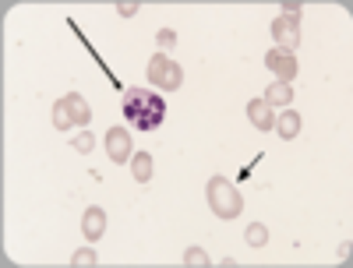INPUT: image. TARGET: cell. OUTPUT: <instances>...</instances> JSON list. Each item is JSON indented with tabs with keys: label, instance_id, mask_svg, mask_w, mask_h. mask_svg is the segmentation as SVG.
I'll use <instances>...</instances> for the list:
<instances>
[{
	"label": "cell",
	"instance_id": "1",
	"mask_svg": "<svg viewBox=\"0 0 353 268\" xmlns=\"http://www.w3.org/2000/svg\"><path fill=\"white\" fill-rule=\"evenodd\" d=\"M121 110L134 131H156L166 121V99L159 92H149V88H128Z\"/></svg>",
	"mask_w": 353,
	"mask_h": 268
},
{
	"label": "cell",
	"instance_id": "2",
	"mask_svg": "<svg viewBox=\"0 0 353 268\" xmlns=\"http://www.w3.org/2000/svg\"><path fill=\"white\" fill-rule=\"evenodd\" d=\"M209 208L219 219H237L241 208H244V198H241L237 187L226 181V176H212V181H209Z\"/></svg>",
	"mask_w": 353,
	"mask_h": 268
},
{
	"label": "cell",
	"instance_id": "3",
	"mask_svg": "<svg viewBox=\"0 0 353 268\" xmlns=\"http://www.w3.org/2000/svg\"><path fill=\"white\" fill-rule=\"evenodd\" d=\"M88 121H92V110H88V103H85L78 92L64 96L61 103L53 106V124L61 127V131H68V127H85Z\"/></svg>",
	"mask_w": 353,
	"mask_h": 268
},
{
	"label": "cell",
	"instance_id": "4",
	"mask_svg": "<svg viewBox=\"0 0 353 268\" xmlns=\"http://www.w3.org/2000/svg\"><path fill=\"white\" fill-rule=\"evenodd\" d=\"M149 81L166 88V92H173V88L184 85V71H181V64H173L166 53H156L149 61Z\"/></svg>",
	"mask_w": 353,
	"mask_h": 268
},
{
	"label": "cell",
	"instance_id": "5",
	"mask_svg": "<svg viewBox=\"0 0 353 268\" xmlns=\"http://www.w3.org/2000/svg\"><path fill=\"white\" fill-rule=\"evenodd\" d=\"M265 68H269L276 74V81H290V78H297V56H293L290 50H269L265 53Z\"/></svg>",
	"mask_w": 353,
	"mask_h": 268
},
{
	"label": "cell",
	"instance_id": "6",
	"mask_svg": "<svg viewBox=\"0 0 353 268\" xmlns=\"http://www.w3.org/2000/svg\"><path fill=\"white\" fill-rule=\"evenodd\" d=\"M272 36H276V43H279V50H297L301 46V21L297 18H290V14H279L276 21H272Z\"/></svg>",
	"mask_w": 353,
	"mask_h": 268
},
{
	"label": "cell",
	"instance_id": "7",
	"mask_svg": "<svg viewBox=\"0 0 353 268\" xmlns=\"http://www.w3.org/2000/svg\"><path fill=\"white\" fill-rule=\"evenodd\" d=\"M106 152L113 163H128L131 159V134L124 127H110L106 131Z\"/></svg>",
	"mask_w": 353,
	"mask_h": 268
},
{
	"label": "cell",
	"instance_id": "8",
	"mask_svg": "<svg viewBox=\"0 0 353 268\" xmlns=\"http://www.w3.org/2000/svg\"><path fill=\"white\" fill-rule=\"evenodd\" d=\"M248 116H251V124H254L258 131L276 127V113H272V106L265 103V99H251V103H248Z\"/></svg>",
	"mask_w": 353,
	"mask_h": 268
},
{
	"label": "cell",
	"instance_id": "9",
	"mask_svg": "<svg viewBox=\"0 0 353 268\" xmlns=\"http://www.w3.org/2000/svg\"><path fill=\"white\" fill-rule=\"evenodd\" d=\"M81 229H85V236L88 240H99V236L106 233V212L99 205H92V208H85V219H81Z\"/></svg>",
	"mask_w": 353,
	"mask_h": 268
},
{
	"label": "cell",
	"instance_id": "10",
	"mask_svg": "<svg viewBox=\"0 0 353 268\" xmlns=\"http://www.w3.org/2000/svg\"><path fill=\"white\" fill-rule=\"evenodd\" d=\"M265 103L269 106H290L293 103V85L290 81H272L269 92H265Z\"/></svg>",
	"mask_w": 353,
	"mask_h": 268
},
{
	"label": "cell",
	"instance_id": "11",
	"mask_svg": "<svg viewBox=\"0 0 353 268\" xmlns=\"http://www.w3.org/2000/svg\"><path fill=\"white\" fill-rule=\"evenodd\" d=\"M276 131H279L283 141H293V138L301 134V116L293 113V110H286L283 116H276Z\"/></svg>",
	"mask_w": 353,
	"mask_h": 268
},
{
	"label": "cell",
	"instance_id": "12",
	"mask_svg": "<svg viewBox=\"0 0 353 268\" xmlns=\"http://www.w3.org/2000/svg\"><path fill=\"white\" fill-rule=\"evenodd\" d=\"M131 173H134L138 184H149L152 181V156L149 152H134L131 156Z\"/></svg>",
	"mask_w": 353,
	"mask_h": 268
},
{
	"label": "cell",
	"instance_id": "13",
	"mask_svg": "<svg viewBox=\"0 0 353 268\" xmlns=\"http://www.w3.org/2000/svg\"><path fill=\"white\" fill-rule=\"evenodd\" d=\"M244 236H248V244H251V247H265V244H269V229H265L261 223H251Z\"/></svg>",
	"mask_w": 353,
	"mask_h": 268
},
{
	"label": "cell",
	"instance_id": "14",
	"mask_svg": "<svg viewBox=\"0 0 353 268\" xmlns=\"http://www.w3.org/2000/svg\"><path fill=\"white\" fill-rule=\"evenodd\" d=\"M184 265H209V254H205L201 247H191V251L184 254Z\"/></svg>",
	"mask_w": 353,
	"mask_h": 268
},
{
	"label": "cell",
	"instance_id": "15",
	"mask_svg": "<svg viewBox=\"0 0 353 268\" xmlns=\"http://www.w3.org/2000/svg\"><path fill=\"white\" fill-rule=\"evenodd\" d=\"M71 145L78 148V152H92V134H78Z\"/></svg>",
	"mask_w": 353,
	"mask_h": 268
},
{
	"label": "cell",
	"instance_id": "16",
	"mask_svg": "<svg viewBox=\"0 0 353 268\" xmlns=\"http://www.w3.org/2000/svg\"><path fill=\"white\" fill-rule=\"evenodd\" d=\"M71 261H74V265H96V251H78Z\"/></svg>",
	"mask_w": 353,
	"mask_h": 268
},
{
	"label": "cell",
	"instance_id": "17",
	"mask_svg": "<svg viewBox=\"0 0 353 268\" xmlns=\"http://www.w3.org/2000/svg\"><path fill=\"white\" fill-rule=\"evenodd\" d=\"M173 43H176V36L170 32V28H163V32H159V50H170Z\"/></svg>",
	"mask_w": 353,
	"mask_h": 268
},
{
	"label": "cell",
	"instance_id": "18",
	"mask_svg": "<svg viewBox=\"0 0 353 268\" xmlns=\"http://www.w3.org/2000/svg\"><path fill=\"white\" fill-rule=\"evenodd\" d=\"M138 11V4H117V14H121V18H131Z\"/></svg>",
	"mask_w": 353,
	"mask_h": 268
}]
</instances>
